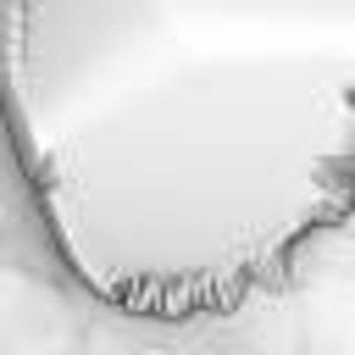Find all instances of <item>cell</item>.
I'll list each match as a JSON object with an SVG mask.
<instances>
[{
	"mask_svg": "<svg viewBox=\"0 0 355 355\" xmlns=\"http://www.w3.org/2000/svg\"><path fill=\"white\" fill-rule=\"evenodd\" d=\"M0 144L94 305L233 316L355 211V0H0Z\"/></svg>",
	"mask_w": 355,
	"mask_h": 355,
	"instance_id": "6da1fadb",
	"label": "cell"
}]
</instances>
